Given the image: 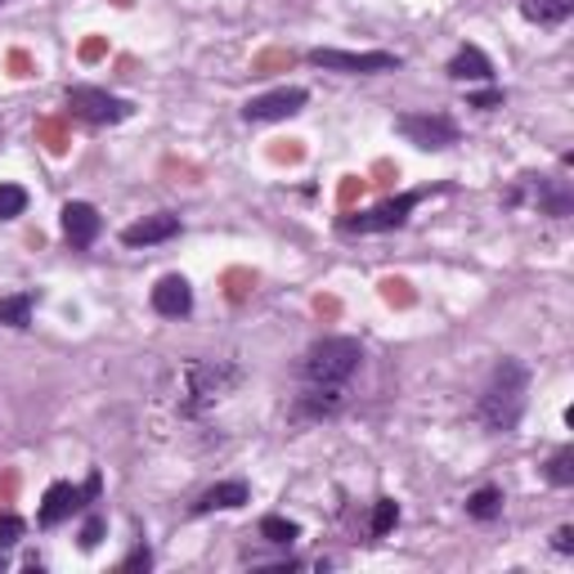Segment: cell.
I'll return each instance as SVG.
<instances>
[{
  "label": "cell",
  "mask_w": 574,
  "mask_h": 574,
  "mask_svg": "<svg viewBox=\"0 0 574 574\" xmlns=\"http://www.w3.org/2000/svg\"><path fill=\"white\" fill-rule=\"evenodd\" d=\"M525 404H530V369L521 360H499L490 382L481 386V400H476V417L485 431H516L521 417H525Z\"/></svg>",
  "instance_id": "6da1fadb"
},
{
  "label": "cell",
  "mask_w": 574,
  "mask_h": 574,
  "mask_svg": "<svg viewBox=\"0 0 574 574\" xmlns=\"http://www.w3.org/2000/svg\"><path fill=\"white\" fill-rule=\"evenodd\" d=\"M364 364V346L355 336H323L301 355V386H346Z\"/></svg>",
  "instance_id": "7a4b0ae2"
},
{
  "label": "cell",
  "mask_w": 574,
  "mask_h": 574,
  "mask_svg": "<svg viewBox=\"0 0 574 574\" xmlns=\"http://www.w3.org/2000/svg\"><path fill=\"white\" fill-rule=\"evenodd\" d=\"M180 377H184V386H180V413L184 417L207 413L211 404H220L229 391L239 386V369L234 364H207V360L184 364Z\"/></svg>",
  "instance_id": "3957f363"
},
{
  "label": "cell",
  "mask_w": 574,
  "mask_h": 574,
  "mask_svg": "<svg viewBox=\"0 0 574 574\" xmlns=\"http://www.w3.org/2000/svg\"><path fill=\"white\" fill-rule=\"evenodd\" d=\"M422 198H426V189H409V193L386 198V202H377V207H369V211L341 215V220H336V229H341V234H386V229L409 224V215L417 211V202H422Z\"/></svg>",
  "instance_id": "277c9868"
},
{
  "label": "cell",
  "mask_w": 574,
  "mask_h": 574,
  "mask_svg": "<svg viewBox=\"0 0 574 574\" xmlns=\"http://www.w3.org/2000/svg\"><path fill=\"white\" fill-rule=\"evenodd\" d=\"M99 490H103L99 472H90V481H85V485L54 481V485L46 490L41 507H37V525H41V530H59V525H63V521H72L77 512H85V507L99 499Z\"/></svg>",
  "instance_id": "5b68a950"
},
{
  "label": "cell",
  "mask_w": 574,
  "mask_h": 574,
  "mask_svg": "<svg viewBox=\"0 0 574 574\" xmlns=\"http://www.w3.org/2000/svg\"><path fill=\"white\" fill-rule=\"evenodd\" d=\"M68 112L77 122H85V127H118V122H127L135 112V103L108 94L99 85H72L68 90Z\"/></svg>",
  "instance_id": "8992f818"
},
{
  "label": "cell",
  "mask_w": 574,
  "mask_h": 574,
  "mask_svg": "<svg viewBox=\"0 0 574 574\" xmlns=\"http://www.w3.org/2000/svg\"><path fill=\"white\" fill-rule=\"evenodd\" d=\"M305 59L314 68H323V72H346V77H373V72H395L400 68V54H391V50H332V46H319Z\"/></svg>",
  "instance_id": "52a82bcc"
},
{
  "label": "cell",
  "mask_w": 574,
  "mask_h": 574,
  "mask_svg": "<svg viewBox=\"0 0 574 574\" xmlns=\"http://www.w3.org/2000/svg\"><path fill=\"white\" fill-rule=\"evenodd\" d=\"M395 131L413 149H426V153H444V149L457 144V127H453V118H444V112H400Z\"/></svg>",
  "instance_id": "ba28073f"
},
{
  "label": "cell",
  "mask_w": 574,
  "mask_h": 574,
  "mask_svg": "<svg viewBox=\"0 0 574 574\" xmlns=\"http://www.w3.org/2000/svg\"><path fill=\"white\" fill-rule=\"evenodd\" d=\"M305 90L301 85H279V90H265L256 99L243 103V118L248 122H283V118H296V112L305 108Z\"/></svg>",
  "instance_id": "9c48e42d"
},
{
  "label": "cell",
  "mask_w": 574,
  "mask_h": 574,
  "mask_svg": "<svg viewBox=\"0 0 574 574\" xmlns=\"http://www.w3.org/2000/svg\"><path fill=\"white\" fill-rule=\"evenodd\" d=\"M346 409V386H301L296 395V422H323Z\"/></svg>",
  "instance_id": "30bf717a"
},
{
  "label": "cell",
  "mask_w": 574,
  "mask_h": 574,
  "mask_svg": "<svg viewBox=\"0 0 574 574\" xmlns=\"http://www.w3.org/2000/svg\"><path fill=\"white\" fill-rule=\"evenodd\" d=\"M99 234H103V220H99V211L90 207V202H68L63 207V239L72 243V248H94L99 243Z\"/></svg>",
  "instance_id": "8fae6325"
},
{
  "label": "cell",
  "mask_w": 574,
  "mask_h": 574,
  "mask_svg": "<svg viewBox=\"0 0 574 574\" xmlns=\"http://www.w3.org/2000/svg\"><path fill=\"white\" fill-rule=\"evenodd\" d=\"M180 234V215H144V220H135V224H127L122 229V243L127 248H158V243H171Z\"/></svg>",
  "instance_id": "7c38bea8"
},
{
  "label": "cell",
  "mask_w": 574,
  "mask_h": 574,
  "mask_svg": "<svg viewBox=\"0 0 574 574\" xmlns=\"http://www.w3.org/2000/svg\"><path fill=\"white\" fill-rule=\"evenodd\" d=\"M153 310H158L162 319H184V314L193 310V288H189V279H184V274L158 279V288H153Z\"/></svg>",
  "instance_id": "4fadbf2b"
},
{
  "label": "cell",
  "mask_w": 574,
  "mask_h": 574,
  "mask_svg": "<svg viewBox=\"0 0 574 574\" xmlns=\"http://www.w3.org/2000/svg\"><path fill=\"white\" fill-rule=\"evenodd\" d=\"M252 503V490L243 485V481H220V485H211L198 503H193V512L198 516H207V512H239V507H248Z\"/></svg>",
  "instance_id": "5bb4252c"
},
{
  "label": "cell",
  "mask_w": 574,
  "mask_h": 574,
  "mask_svg": "<svg viewBox=\"0 0 574 574\" xmlns=\"http://www.w3.org/2000/svg\"><path fill=\"white\" fill-rule=\"evenodd\" d=\"M453 81H494V63H490V54L481 50V46H463L453 59H449V68H444Z\"/></svg>",
  "instance_id": "9a60e30c"
},
{
  "label": "cell",
  "mask_w": 574,
  "mask_h": 574,
  "mask_svg": "<svg viewBox=\"0 0 574 574\" xmlns=\"http://www.w3.org/2000/svg\"><path fill=\"white\" fill-rule=\"evenodd\" d=\"M41 305V292H14V296H0V328H32V314Z\"/></svg>",
  "instance_id": "2e32d148"
},
{
  "label": "cell",
  "mask_w": 574,
  "mask_h": 574,
  "mask_svg": "<svg viewBox=\"0 0 574 574\" xmlns=\"http://www.w3.org/2000/svg\"><path fill=\"white\" fill-rule=\"evenodd\" d=\"M521 14L538 28H561L574 14V0H521Z\"/></svg>",
  "instance_id": "e0dca14e"
},
{
  "label": "cell",
  "mask_w": 574,
  "mask_h": 574,
  "mask_svg": "<svg viewBox=\"0 0 574 574\" xmlns=\"http://www.w3.org/2000/svg\"><path fill=\"white\" fill-rule=\"evenodd\" d=\"M467 516H472V521H499V516H503V490H499V485L476 490V494L467 499Z\"/></svg>",
  "instance_id": "ac0fdd59"
},
{
  "label": "cell",
  "mask_w": 574,
  "mask_h": 574,
  "mask_svg": "<svg viewBox=\"0 0 574 574\" xmlns=\"http://www.w3.org/2000/svg\"><path fill=\"white\" fill-rule=\"evenodd\" d=\"M261 538H265L270 547H292V543L301 538V525L288 521V516H265V521H261Z\"/></svg>",
  "instance_id": "d6986e66"
},
{
  "label": "cell",
  "mask_w": 574,
  "mask_h": 574,
  "mask_svg": "<svg viewBox=\"0 0 574 574\" xmlns=\"http://www.w3.org/2000/svg\"><path fill=\"white\" fill-rule=\"evenodd\" d=\"M547 481L556 490H570L574 485V444H561L552 457H547Z\"/></svg>",
  "instance_id": "ffe728a7"
},
{
  "label": "cell",
  "mask_w": 574,
  "mask_h": 574,
  "mask_svg": "<svg viewBox=\"0 0 574 574\" xmlns=\"http://www.w3.org/2000/svg\"><path fill=\"white\" fill-rule=\"evenodd\" d=\"M28 211V189L23 184H0V220H14Z\"/></svg>",
  "instance_id": "44dd1931"
},
{
  "label": "cell",
  "mask_w": 574,
  "mask_h": 574,
  "mask_svg": "<svg viewBox=\"0 0 574 574\" xmlns=\"http://www.w3.org/2000/svg\"><path fill=\"white\" fill-rule=\"evenodd\" d=\"M23 534H28V521H23V516H14V512H0V552L19 547V543H23Z\"/></svg>",
  "instance_id": "7402d4cb"
},
{
  "label": "cell",
  "mask_w": 574,
  "mask_h": 574,
  "mask_svg": "<svg viewBox=\"0 0 574 574\" xmlns=\"http://www.w3.org/2000/svg\"><path fill=\"white\" fill-rule=\"evenodd\" d=\"M395 521H400L395 499H377V507H373V538H386L395 530Z\"/></svg>",
  "instance_id": "603a6c76"
},
{
  "label": "cell",
  "mask_w": 574,
  "mask_h": 574,
  "mask_svg": "<svg viewBox=\"0 0 574 574\" xmlns=\"http://www.w3.org/2000/svg\"><path fill=\"white\" fill-rule=\"evenodd\" d=\"M103 530H108V525H103V516H90V521L81 525V547H85V552H94V547L103 543Z\"/></svg>",
  "instance_id": "cb8c5ba5"
},
{
  "label": "cell",
  "mask_w": 574,
  "mask_h": 574,
  "mask_svg": "<svg viewBox=\"0 0 574 574\" xmlns=\"http://www.w3.org/2000/svg\"><path fill=\"white\" fill-rule=\"evenodd\" d=\"M552 547H556L561 556H570V552H574V525H561V530L552 534Z\"/></svg>",
  "instance_id": "d4e9b609"
},
{
  "label": "cell",
  "mask_w": 574,
  "mask_h": 574,
  "mask_svg": "<svg viewBox=\"0 0 574 574\" xmlns=\"http://www.w3.org/2000/svg\"><path fill=\"white\" fill-rule=\"evenodd\" d=\"M149 565H153V552H149L144 543H140V547H135V552L122 561V570H149Z\"/></svg>",
  "instance_id": "484cf974"
},
{
  "label": "cell",
  "mask_w": 574,
  "mask_h": 574,
  "mask_svg": "<svg viewBox=\"0 0 574 574\" xmlns=\"http://www.w3.org/2000/svg\"><path fill=\"white\" fill-rule=\"evenodd\" d=\"M467 103H472V108H485V112H490V108H499V103H503V90H485V94H472Z\"/></svg>",
  "instance_id": "4316f807"
},
{
  "label": "cell",
  "mask_w": 574,
  "mask_h": 574,
  "mask_svg": "<svg viewBox=\"0 0 574 574\" xmlns=\"http://www.w3.org/2000/svg\"><path fill=\"white\" fill-rule=\"evenodd\" d=\"M0 6H6V0H0Z\"/></svg>",
  "instance_id": "83f0119b"
}]
</instances>
